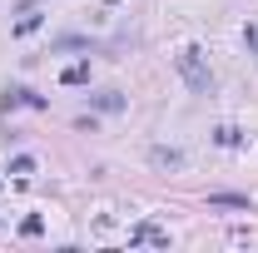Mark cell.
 <instances>
[{"label": "cell", "instance_id": "obj_1", "mask_svg": "<svg viewBox=\"0 0 258 253\" xmlns=\"http://www.w3.org/2000/svg\"><path fill=\"white\" fill-rule=\"evenodd\" d=\"M174 70H179V75H184V85H189L194 95H209V90H214V75H209V65H204V50H179V55H174Z\"/></svg>", "mask_w": 258, "mask_h": 253}, {"label": "cell", "instance_id": "obj_2", "mask_svg": "<svg viewBox=\"0 0 258 253\" xmlns=\"http://www.w3.org/2000/svg\"><path fill=\"white\" fill-rule=\"evenodd\" d=\"M95 109L114 114V109H124V95H119V90H99V95H95Z\"/></svg>", "mask_w": 258, "mask_h": 253}, {"label": "cell", "instance_id": "obj_3", "mask_svg": "<svg viewBox=\"0 0 258 253\" xmlns=\"http://www.w3.org/2000/svg\"><path fill=\"white\" fill-rule=\"evenodd\" d=\"M209 204H224V209H248L253 199H248V194H214Z\"/></svg>", "mask_w": 258, "mask_h": 253}, {"label": "cell", "instance_id": "obj_4", "mask_svg": "<svg viewBox=\"0 0 258 253\" xmlns=\"http://www.w3.org/2000/svg\"><path fill=\"white\" fill-rule=\"evenodd\" d=\"M40 25H45V15H40V10H25V20L15 25V35H35Z\"/></svg>", "mask_w": 258, "mask_h": 253}, {"label": "cell", "instance_id": "obj_5", "mask_svg": "<svg viewBox=\"0 0 258 253\" xmlns=\"http://www.w3.org/2000/svg\"><path fill=\"white\" fill-rule=\"evenodd\" d=\"M154 164H169V169H184V154H179V149H154Z\"/></svg>", "mask_w": 258, "mask_h": 253}, {"label": "cell", "instance_id": "obj_6", "mask_svg": "<svg viewBox=\"0 0 258 253\" xmlns=\"http://www.w3.org/2000/svg\"><path fill=\"white\" fill-rule=\"evenodd\" d=\"M85 80H90V65H70L60 75V85H85Z\"/></svg>", "mask_w": 258, "mask_h": 253}, {"label": "cell", "instance_id": "obj_7", "mask_svg": "<svg viewBox=\"0 0 258 253\" xmlns=\"http://www.w3.org/2000/svg\"><path fill=\"white\" fill-rule=\"evenodd\" d=\"M10 174H35V159L30 154H15V159H10Z\"/></svg>", "mask_w": 258, "mask_h": 253}, {"label": "cell", "instance_id": "obj_8", "mask_svg": "<svg viewBox=\"0 0 258 253\" xmlns=\"http://www.w3.org/2000/svg\"><path fill=\"white\" fill-rule=\"evenodd\" d=\"M20 233H25V238H40V233H45V219H35V214H30V219L20 223Z\"/></svg>", "mask_w": 258, "mask_h": 253}]
</instances>
